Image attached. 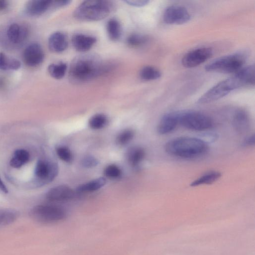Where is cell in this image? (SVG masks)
Masks as SVG:
<instances>
[{"label": "cell", "mask_w": 255, "mask_h": 255, "mask_svg": "<svg viewBox=\"0 0 255 255\" xmlns=\"http://www.w3.org/2000/svg\"><path fill=\"white\" fill-rule=\"evenodd\" d=\"M255 65L243 67L229 78L214 85L198 100L200 104L213 102L227 95L233 90L255 85Z\"/></svg>", "instance_id": "1"}, {"label": "cell", "mask_w": 255, "mask_h": 255, "mask_svg": "<svg viewBox=\"0 0 255 255\" xmlns=\"http://www.w3.org/2000/svg\"><path fill=\"white\" fill-rule=\"evenodd\" d=\"M111 68L94 55L77 57L72 61L69 70L70 79L75 83H84L108 73Z\"/></svg>", "instance_id": "2"}, {"label": "cell", "mask_w": 255, "mask_h": 255, "mask_svg": "<svg viewBox=\"0 0 255 255\" xmlns=\"http://www.w3.org/2000/svg\"><path fill=\"white\" fill-rule=\"evenodd\" d=\"M166 152L173 156L191 159L205 154L208 147L199 138L178 137L168 141L165 145Z\"/></svg>", "instance_id": "3"}, {"label": "cell", "mask_w": 255, "mask_h": 255, "mask_svg": "<svg viewBox=\"0 0 255 255\" xmlns=\"http://www.w3.org/2000/svg\"><path fill=\"white\" fill-rule=\"evenodd\" d=\"M111 1L88 0L80 4L74 11V16L81 21L100 20L108 16L115 9Z\"/></svg>", "instance_id": "4"}, {"label": "cell", "mask_w": 255, "mask_h": 255, "mask_svg": "<svg viewBox=\"0 0 255 255\" xmlns=\"http://www.w3.org/2000/svg\"><path fill=\"white\" fill-rule=\"evenodd\" d=\"M246 58V55L244 53H234L215 59L206 65L205 69L208 72L235 73L243 68Z\"/></svg>", "instance_id": "5"}, {"label": "cell", "mask_w": 255, "mask_h": 255, "mask_svg": "<svg viewBox=\"0 0 255 255\" xmlns=\"http://www.w3.org/2000/svg\"><path fill=\"white\" fill-rule=\"evenodd\" d=\"M178 123L192 130L203 131L212 128L214 122L209 116L197 111L178 112Z\"/></svg>", "instance_id": "6"}, {"label": "cell", "mask_w": 255, "mask_h": 255, "mask_svg": "<svg viewBox=\"0 0 255 255\" xmlns=\"http://www.w3.org/2000/svg\"><path fill=\"white\" fill-rule=\"evenodd\" d=\"M30 215L32 218L41 222L53 223L64 219L66 212L61 207L44 204L34 207L30 211Z\"/></svg>", "instance_id": "7"}, {"label": "cell", "mask_w": 255, "mask_h": 255, "mask_svg": "<svg viewBox=\"0 0 255 255\" xmlns=\"http://www.w3.org/2000/svg\"><path fill=\"white\" fill-rule=\"evenodd\" d=\"M58 172L57 165L53 162L45 160H39L34 169L35 182L38 185H43L51 182Z\"/></svg>", "instance_id": "8"}, {"label": "cell", "mask_w": 255, "mask_h": 255, "mask_svg": "<svg viewBox=\"0 0 255 255\" xmlns=\"http://www.w3.org/2000/svg\"><path fill=\"white\" fill-rule=\"evenodd\" d=\"M29 30L26 26L16 22L9 24L4 33V38L13 46L22 45L26 40Z\"/></svg>", "instance_id": "9"}, {"label": "cell", "mask_w": 255, "mask_h": 255, "mask_svg": "<svg viewBox=\"0 0 255 255\" xmlns=\"http://www.w3.org/2000/svg\"><path fill=\"white\" fill-rule=\"evenodd\" d=\"M213 53L210 47H201L189 51L181 60L182 65L187 68L197 67L210 58Z\"/></svg>", "instance_id": "10"}, {"label": "cell", "mask_w": 255, "mask_h": 255, "mask_svg": "<svg viewBox=\"0 0 255 255\" xmlns=\"http://www.w3.org/2000/svg\"><path fill=\"white\" fill-rule=\"evenodd\" d=\"M191 15L187 9L181 5H172L164 11L163 19L169 24H183L188 22Z\"/></svg>", "instance_id": "11"}, {"label": "cell", "mask_w": 255, "mask_h": 255, "mask_svg": "<svg viewBox=\"0 0 255 255\" xmlns=\"http://www.w3.org/2000/svg\"><path fill=\"white\" fill-rule=\"evenodd\" d=\"M22 58L27 66L31 67H36L43 62L44 52L39 43H31L23 50Z\"/></svg>", "instance_id": "12"}, {"label": "cell", "mask_w": 255, "mask_h": 255, "mask_svg": "<svg viewBox=\"0 0 255 255\" xmlns=\"http://www.w3.org/2000/svg\"><path fill=\"white\" fill-rule=\"evenodd\" d=\"M75 192L66 185H59L51 188L46 193V199L51 202H63L72 199Z\"/></svg>", "instance_id": "13"}, {"label": "cell", "mask_w": 255, "mask_h": 255, "mask_svg": "<svg viewBox=\"0 0 255 255\" xmlns=\"http://www.w3.org/2000/svg\"><path fill=\"white\" fill-rule=\"evenodd\" d=\"M56 7L55 0H33L29 1L25 5V12L31 16L40 15L50 7Z\"/></svg>", "instance_id": "14"}, {"label": "cell", "mask_w": 255, "mask_h": 255, "mask_svg": "<svg viewBox=\"0 0 255 255\" xmlns=\"http://www.w3.org/2000/svg\"><path fill=\"white\" fill-rule=\"evenodd\" d=\"M178 123V112H172L164 115L160 119L157 128L160 134H166L173 131Z\"/></svg>", "instance_id": "15"}, {"label": "cell", "mask_w": 255, "mask_h": 255, "mask_svg": "<svg viewBox=\"0 0 255 255\" xmlns=\"http://www.w3.org/2000/svg\"><path fill=\"white\" fill-rule=\"evenodd\" d=\"M250 118L246 111L240 109L235 112L233 126L236 132L240 134L246 133L250 128Z\"/></svg>", "instance_id": "16"}, {"label": "cell", "mask_w": 255, "mask_h": 255, "mask_svg": "<svg viewBox=\"0 0 255 255\" xmlns=\"http://www.w3.org/2000/svg\"><path fill=\"white\" fill-rule=\"evenodd\" d=\"M49 49L55 53H61L68 47L67 36L63 32L57 31L51 34L48 40Z\"/></svg>", "instance_id": "17"}, {"label": "cell", "mask_w": 255, "mask_h": 255, "mask_svg": "<svg viewBox=\"0 0 255 255\" xmlns=\"http://www.w3.org/2000/svg\"><path fill=\"white\" fill-rule=\"evenodd\" d=\"M96 41L97 39L94 36L81 33L75 34L71 39L73 46L79 52L89 50Z\"/></svg>", "instance_id": "18"}, {"label": "cell", "mask_w": 255, "mask_h": 255, "mask_svg": "<svg viewBox=\"0 0 255 255\" xmlns=\"http://www.w3.org/2000/svg\"><path fill=\"white\" fill-rule=\"evenodd\" d=\"M221 176V173L219 171H209L194 180L190 185L191 187H196L201 185L211 184L217 181Z\"/></svg>", "instance_id": "19"}, {"label": "cell", "mask_w": 255, "mask_h": 255, "mask_svg": "<svg viewBox=\"0 0 255 255\" xmlns=\"http://www.w3.org/2000/svg\"><path fill=\"white\" fill-rule=\"evenodd\" d=\"M106 183L105 178L99 177L79 186L76 189V192L83 193L92 192L99 190Z\"/></svg>", "instance_id": "20"}, {"label": "cell", "mask_w": 255, "mask_h": 255, "mask_svg": "<svg viewBox=\"0 0 255 255\" xmlns=\"http://www.w3.org/2000/svg\"><path fill=\"white\" fill-rule=\"evenodd\" d=\"M108 35L113 41L118 40L122 35V26L119 21L114 18L109 19L106 24Z\"/></svg>", "instance_id": "21"}, {"label": "cell", "mask_w": 255, "mask_h": 255, "mask_svg": "<svg viewBox=\"0 0 255 255\" xmlns=\"http://www.w3.org/2000/svg\"><path fill=\"white\" fill-rule=\"evenodd\" d=\"M29 156V153L27 150L23 149H16L13 152L9 164L13 168H20L28 161Z\"/></svg>", "instance_id": "22"}, {"label": "cell", "mask_w": 255, "mask_h": 255, "mask_svg": "<svg viewBox=\"0 0 255 255\" xmlns=\"http://www.w3.org/2000/svg\"><path fill=\"white\" fill-rule=\"evenodd\" d=\"M20 66L21 63L18 60L9 57L3 52H0V70H16Z\"/></svg>", "instance_id": "23"}, {"label": "cell", "mask_w": 255, "mask_h": 255, "mask_svg": "<svg viewBox=\"0 0 255 255\" xmlns=\"http://www.w3.org/2000/svg\"><path fill=\"white\" fill-rule=\"evenodd\" d=\"M144 156V150L138 146L130 148L127 154L128 160L134 166H137L143 160Z\"/></svg>", "instance_id": "24"}, {"label": "cell", "mask_w": 255, "mask_h": 255, "mask_svg": "<svg viewBox=\"0 0 255 255\" xmlns=\"http://www.w3.org/2000/svg\"><path fill=\"white\" fill-rule=\"evenodd\" d=\"M161 76V72L151 66H144L139 71V77L144 81L155 80L159 79Z\"/></svg>", "instance_id": "25"}, {"label": "cell", "mask_w": 255, "mask_h": 255, "mask_svg": "<svg viewBox=\"0 0 255 255\" xmlns=\"http://www.w3.org/2000/svg\"><path fill=\"white\" fill-rule=\"evenodd\" d=\"M67 65L65 63L61 62L50 64L47 68L49 75L55 79H61L65 75Z\"/></svg>", "instance_id": "26"}, {"label": "cell", "mask_w": 255, "mask_h": 255, "mask_svg": "<svg viewBox=\"0 0 255 255\" xmlns=\"http://www.w3.org/2000/svg\"><path fill=\"white\" fill-rule=\"evenodd\" d=\"M148 41L149 38L147 36L139 33H132L127 39V43L132 47L142 46Z\"/></svg>", "instance_id": "27"}, {"label": "cell", "mask_w": 255, "mask_h": 255, "mask_svg": "<svg viewBox=\"0 0 255 255\" xmlns=\"http://www.w3.org/2000/svg\"><path fill=\"white\" fill-rule=\"evenodd\" d=\"M108 122L107 117L102 114H97L92 116L89 121L90 127L94 129H99L104 127Z\"/></svg>", "instance_id": "28"}, {"label": "cell", "mask_w": 255, "mask_h": 255, "mask_svg": "<svg viewBox=\"0 0 255 255\" xmlns=\"http://www.w3.org/2000/svg\"><path fill=\"white\" fill-rule=\"evenodd\" d=\"M15 211L9 210H0V225H5L13 222L17 218Z\"/></svg>", "instance_id": "29"}, {"label": "cell", "mask_w": 255, "mask_h": 255, "mask_svg": "<svg viewBox=\"0 0 255 255\" xmlns=\"http://www.w3.org/2000/svg\"><path fill=\"white\" fill-rule=\"evenodd\" d=\"M56 152L59 158L65 162H69L73 159L72 153L67 146H58L56 149Z\"/></svg>", "instance_id": "30"}, {"label": "cell", "mask_w": 255, "mask_h": 255, "mask_svg": "<svg viewBox=\"0 0 255 255\" xmlns=\"http://www.w3.org/2000/svg\"><path fill=\"white\" fill-rule=\"evenodd\" d=\"M134 132L131 129H126L121 132L117 137L118 144L124 145L128 144L133 137Z\"/></svg>", "instance_id": "31"}, {"label": "cell", "mask_w": 255, "mask_h": 255, "mask_svg": "<svg viewBox=\"0 0 255 255\" xmlns=\"http://www.w3.org/2000/svg\"><path fill=\"white\" fill-rule=\"evenodd\" d=\"M105 175L110 179H117L121 176V169L116 165L111 164L107 166L104 171Z\"/></svg>", "instance_id": "32"}, {"label": "cell", "mask_w": 255, "mask_h": 255, "mask_svg": "<svg viewBox=\"0 0 255 255\" xmlns=\"http://www.w3.org/2000/svg\"><path fill=\"white\" fill-rule=\"evenodd\" d=\"M81 164L85 168H92L98 164V160L93 156L88 155L82 159Z\"/></svg>", "instance_id": "33"}, {"label": "cell", "mask_w": 255, "mask_h": 255, "mask_svg": "<svg viewBox=\"0 0 255 255\" xmlns=\"http://www.w3.org/2000/svg\"><path fill=\"white\" fill-rule=\"evenodd\" d=\"M125 2L131 6L141 7L147 4L149 1L146 0H125Z\"/></svg>", "instance_id": "34"}, {"label": "cell", "mask_w": 255, "mask_h": 255, "mask_svg": "<svg viewBox=\"0 0 255 255\" xmlns=\"http://www.w3.org/2000/svg\"><path fill=\"white\" fill-rule=\"evenodd\" d=\"M217 138V135L216 134L213 133H203L201 136V138H199L203 141L204 142L207 143V142H212L214 140H216Z\"/></svg>", "instance_id": "35"}, {"label": "cell", "mask_w": 255, "mask_h": 255, "mask_svg": "<svg viewBox=\"0 0 255 255\" xmlns=\"http://www.w3.org/2000/svg\"><path fill=\"white\" fill-rule=\"evenodd\" d=\"M255 143V136L254 134L247 137L243 142L242 146L244 147H251L254 146Z\"/></svg>", "instance_id": "36"}, {"label": "cell", "mask_w": 255, "mask_h": 255, "mask_svg": "<svg viewBox=\"0 0 255 255\" xmlns=\"http://www.w3.org/2000/svg\"><path fill=\"white\" fill-rule=\"evenodd\" d=\"M8 5V2L5 0H0V11L6 9Z\"/></svg>", "instance_id": "37"}, {"label": "cell", "mask_w": 255, "mask_h": 255, "mask_svg": "<svg viewBox=\"0 0 255 255\" xmlns=\"http://www.w3.org/2000/svg\"><path fill=\"white\" fill-rule=\"evenodd\" d=\"M0 190L4 193H7L8 191L5 185L4 184L2 180L0 177Z\"/></svg>", "instance_id": "38"}]
</instances>
